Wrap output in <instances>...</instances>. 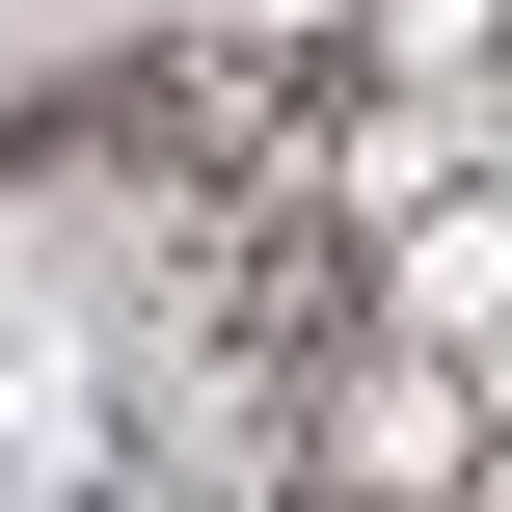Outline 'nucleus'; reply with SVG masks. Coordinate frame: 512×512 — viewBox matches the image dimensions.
Here are the masks:
<instances>
[{
  "instance_id": "2",
  "label": "nucleus",
  "mask_w": 512,
  "mask_h": 512,
  "mask_svg": "<svg viewBox=\"0 0 512 512\" xmlns=\"http://www.w3.org/2000/svg\"><path fill=\"white\" fill-rule=\"evenodd\" d=\"M486 27H512V0H378V54H405V81H486Z\"/></svg>"
},
{
  "instance_id": "4",
  "label": "nucleus",
  "mask_w": 512,
  "mask_h": 512,
  "mask_svg": "<svg viewBox=\"0 0 512 512\" xmlns=\"http://www.w3.org/2000/svg\"><path fill=\"white\" fill-rule=\"evenodd\" d=\"M486 405H512V324H486Z\"/></svg>"
},
{
  "instance_id": "1",
  "label": "nucleus",
  "mask_w": 512,
  "mask_h": 512,
  "mask_svg": "<svg viewBox=\"0 0 512 512\" xmlns=\"http://www.w3.org/2000/svg\"><path fill=\"white\" fill-rule=\"evenodd\" d=\"M378 297H405L432 351H486V324H512V189H432V216H378Z\"/></svg>"
},
{
  "instance_id": "5",
  "label": "nucleus",
  "mask_w": 512,
  "mask_h": 512,
  "mask_svg": "<svg viewBox=\"0 0 512 512\" xmlns=\"http://www.w3.org/2000/svg\"><path fill=\"white\" fill-rule=\"evenodd\" d=\"M270 27H324V0H270Z\"/></svg>"
},
{
  "instance_id": "3",
  "label": "nucleus",
  "mask_w": 512,
  "mask_h": 512,
  "mask_svg": "<svg viewBox=\"0 0 512 512\" xmlns=\"http://www.w3.org/2000/svg\"><path fill=\"white\" fill-rule=\"evenodd\" d=\"M486 135H512V27H486Z\"/></svg>"
}]
</instances>
